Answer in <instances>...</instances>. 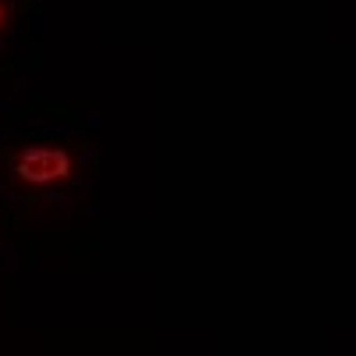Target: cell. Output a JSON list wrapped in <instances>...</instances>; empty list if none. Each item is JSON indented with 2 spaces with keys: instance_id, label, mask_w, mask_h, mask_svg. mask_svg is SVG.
<instances>
[{
  "instance_id": "1",
  "label": "cell",
  "mask_w": 356,
  "mask_h": 356,
  "mask_svg": "<svg viewBox=\"0 0 356 356\" xmlns=\"http://www.w3.org/2000/svg\"><path fill=\"white\" fill-rule=\"evenodd\" d=\"M11 175L18 186L50 189L72 178V157L65 146H25L11 161Z\"/></svg>"
},
{
  "instance_id": "2",
  "label": "cell",
  "mask_w": 356,
  "mask_h": 356,
  "mask_svg": "<svg viewBox=\"0 0 356 356\" xmlns=\"http://www.w3.org/2000/svg\"><path fill=\"white\" fill-rule=\"evenodd\" d=\"M8 22H11V4H8V0H0V36L8 33Z\"/></svg>"
}]
</instances>
